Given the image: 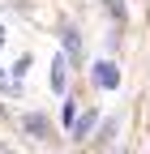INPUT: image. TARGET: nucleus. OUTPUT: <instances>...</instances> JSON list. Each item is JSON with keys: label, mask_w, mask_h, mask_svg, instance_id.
<instances>
[{"label": "nucleus", "mask_w": 150, "mask_h": 154, "mask_svg": "<svg viewBox=\"0 0 150 154\" xmlns=\"http://www.w3.org/2000/svg\"><path fill=\"white\" fill-rule=\"evenodd\" d=\"M26 128H30V133H43L47 124H43V116H26Z\"/></svg>", "instance_id": "nucleus-4"}, {"label": "nucleus", "mask_w": 150, "mask_h": 154, "mask_svg": "<svg viewBox=\"0 0 150 154\" xmlns=\"http://www.w3.org/2000/svg\"><path fill=\"white\" fill-rule=\"evenodd\" d=\"M0 154H5V150H0Z\"/></svg>", "instance_id": "nucleus-5"}, {"label": "nucleus", "mask_w": 150, "mask_h": 154, "mask_svg": "<svg viewBox=\"0 0 150 154\" xmlns=\"http://www.w3.org/2000/svg\"><path fill=\"white\" fill-rule=\"evenodd\" d=\"M52 90H64V64L60 60L52 64Z\"/></svg>", "instance_id": "nucleus-3"}, {"label": "nucleus", "mask_w": 150, "mask_h": 154, "mask_svg": "<svg viewBox=\"0 0 150 154\" xmlns=\"http://www.w3.org/2000/svg\"><path fill=\"white\" fill-rule=\"evenodd\" d=\"M95 82H99L103 90H111V86L120 82V77H116V64H107V60H103V64H95Z\"/></svg>", "instance_id": "nucleus-1"}, {"label": "nucleus", "mask_w": 150, "mask_h": 154, "mask_svg": "<svg viewBox=\"0 0 150 154\" xmlns=\"http://www.w3.org/2000/svg\"><path fill=\"white\" fill-rule=\"evenodd\" d=\"M95 120H99V111H86L82 120H77V128H73V137H77V141H86V137H90V128H95Z\"/></svg>", "instance_id": "nucleus-2"}]
</instances>
